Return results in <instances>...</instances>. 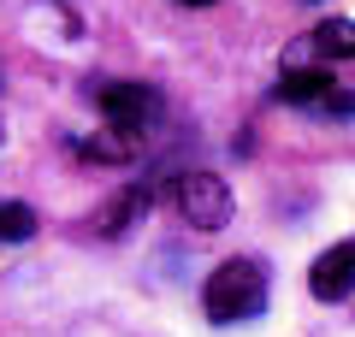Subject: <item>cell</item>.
I'll use <instances>...</instances> for the list:
<instances>
[{"label":"cell","mask_w":355,"mask_h":337,"mask_svg":"<svg viewBox=\"0 0 355 337\" xmlns=\"http://www.w3.org/2000/svg\"><path fill=\"white\" fill-rule=\"evenodd\" d=\"M202 308H207V320H219V325L254 320V313L266 308V273L254 261H225L219 273H207Z\"/></svg>","instance_id":"1"},{"label":"cell","mask_w":355,"mask_h":337,"mask_svg":"<svg viewBox=\"0 0 355 337\" xmlns=\"http://www.w3.org/2000/svg\"><path fill=\"white\" fill-rule=\"evenodd\" d=\"M172 201L184 213V225H196V231H225L231 225V184L214 172H178Z\"/></svg>","instance_id":"2"},{"label":"cell","mask_w":355,"mask_h":337,"mask_svg":"<svg viewBox=\"0 0 355 337\" xmlns=\"http://www.w3.org/2000/svg\"><path fill=\"white\" fill-rule=\"evenodd\" d=\"M95 101H101L107 125H119V130H137V137H148V125L160 119V107H166L154 83H107Z\"/></svg>","instance_id":"3"},{"label":"cell","mask_w":355,"mask_h":337,"mask_svg":"<svg viewBox=\"0 0 355 337\" xmlns=\"http://www.w3.org/2000/svg\"><path fill=\"white\" fill-rule=\"evenodd\" d=\"M272 95L291 101V107H308V112H338V119L355 112V95H343V89L331 83V71H284Z\"/></svg>","instance_id":"4"},{"label":"cell","mask_w":355,"mask_h":337,"mask_svg":"<svg viewBox=\"0 0 355 337\" xmlns=\"http://www.w3.org/2000/svg\"><path fill=\"white\" fill-rule=\"evenodd\" d=\"M308 290H314L320 302H343L355 290V237L331 243L326 254L314 261V273H308Z\"/></svg>","instance_id":"5"},{"label":"cell","mask_w":355,"mask_h":337,"mask_svg":"<svg viewBox=\"0 0 355 337\" xmlns=\"http://www.w3.org/2000/svg\"><path fill=\"white\" fill-rule=\"evenodd\" d=\"M148 207H154V196H148V184H130L125 196H119L113 207L101 213V231H107V237H125L130 225H142V213H148Z\"/></svg>","instance_id":"6"},{"label":"cell","mask_w":355,"mask_h":337,"mask_svg":"<svg viewBox=\"0 0 355 337\" xmlns=\"http://www.w3.org/2000/svg\"><path fill=\"white\" fill-rule=\"evenodd\" d=\"M314 53L320 60H355V24L349 18H326L314 30Z\"/></svg>","instance_id":"7"},{"label":"cell","mask_w":355,"mask_h":337,"mask_svg":"<svg viewBox=\"0 0 355 337\" xmlns=\"http://www.w3.org/2000/svg\"><path fill=\"white\" fill-rule=\"evenodd\" d=\"M142 148V137H137V130H107V137H95V142H83V154H89V160H130V154H137Z\"/></svg>","instance_id":"8"},{"label":"cell","mask_w":355,"mask_h":337,"mask_svg":"<svg viewBox=\"0 0 355 337\" xmlns=\"http://www.w3.org/2000/svg\"><path fill=\"white\" fill-rule=\"evenodd\" d=\"M30 231H36V213H30L24 201H6V207H0V243H24Z\"/></svg>","instance_id":"9"},{"label":"cell","mask_w":355,"mask_h":337,"mask_svg":"<svg viewBox=\"0 0 355 337\" xmlns=\"http://www.w3.org/2000/svg\"><path fill=\"white\" fill-rule=\"evenodd\" d=\"M184 6H214V0H184Z\"/></svg>","instance_id":"10"}]
</instances>
